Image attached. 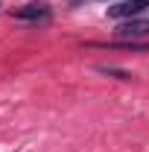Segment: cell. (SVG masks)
<instances>
[{
  "mask_svg": "<svg viewBox=\"0 0 149 152\" xmlns=\"http://www.w3.org/2000/svg\"><path fill=\"white\" fill-rule=\"evenodd\" d=\"M114 35L120 38V41H137V38H146L149 35V20L146 18H129V20H123V23L114 29Z\"/></svg>",
  "mask_w": 149,
  "mask_h": 152,
  "instance_id": "cell-1",
  "label": "cell"
},
{
  "mask_svg": "<svg viewBox=\"0 0 149 152\" xmlns=\"http://www.w3.org/2000/svg\"><path fill=\"white\" fill-rule=\"evenodd\" d=\"M149 9V0H120L108 6V18H120V20H129V18H137Z\"/></svg>",
  "mask_w": 149,
  "mask_h": 152,
  "instance_id": "cell-2",
  "label": "cell"
},
{
  "mask_svg": "<svg viewBox=\"0 0 149 152\" xmlns=\"http://www.w3.org/2000/svg\"><path fill=\"white\" fill-rule=\"evenodd\" d=\"M18 20H47L50 18V6L47 3H29V6H23L18 12H12Z\"/></svg>",
  "mask_w": 149,
  "mask_h": 152,
  "instance_id": "cell-3",
  "label": "cell"
},
{
  "mask_svg": "<svg viewBox=\"0 0 149 152\" xmlns=\"http://www.w3.org/2000/svg\"><path fill=\"white\" fill-rule=\"evenodd\" d=\"M102 73H111V76H117V79H129V73L126 70H114V67H99Z\"/></svg>",
  "mask_w": 149,
  "mask_h": 152,
  "instance_id": "cell-4",
  "label": "cell"
}]
</instances>
